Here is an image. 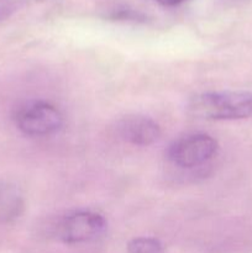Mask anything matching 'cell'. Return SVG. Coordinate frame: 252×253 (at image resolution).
Here are the masks:
<instances>
[{"label": "cell", "instance_id": "1", "mask_svg": "<svg viewBox=\"0 0 252 253\" xmlns=\"http://www.w3.org/2000/svg\"><path fill=\"white\" fill-rule=\"evenodd\" d=\"M188 111L197 119L212 121L252 118V91H208L193 96Z\"/></svg>", "mask_w": 252, "mask_h": 253}, {"label": "cell", "instance_id": "2", "mask_svg": "<svg viewBox=\"0 0 252 253\" xmlns=\"http://www.w3.org/2000/svg\"><path fill=\"white\" fill-rule=\"evenodd\" d=\"M14 123L27 136H48L61 130L63 115L57 106L43 100L21 104L14 113Z\"/></svg>", "mask_w": 252, "mask_h": 253}, {"label": "cell", "instance_id": "3", "mask_svg": "<svg viewBox=\"0 0 252 253\" xmlns=\"http://www.w3.org/2000/svg\"><path fill=\"white\" fill-rule=\"evenodd\" d=\"M106 230V220L94 211H76L66 215L56 226V237L63 244L76 245L98 240Z\"/></svg>", "mask_w": 252, "mask_h": 253}, {"label": "cell", "instance_id": "4", "mask_svg": "<svg viewBox=\"0 0 252 253\" xmlns=\"http://www.w3.org/2000/svg\"><path fill=\"white\" fill-rule=\"evenodd\" d=\"M217 142L207 133H190L169 145L167 157L180 168H194L208 162L215 156Z\"/></svg>", "mask_w": 252, "mask_h": 253}, {"label": "cell", "instance_id": "5", "mask_svg": "<svg viewBox=\"0 0 252 253\" xmlns=\"http://www.w3.org/2000/svg\"><path fill=\"white\" fill-rule=\"evenodd\" d=\"M120 138L133 146H150L161 137V126L151 118L143 115H127L116 124Z\"/></svg>", "mask_w": 252, "mask_h": 253}, {"label": "cell", "instance_id": "6", "mask_svg": "<svg viewBox=\"0 0 252 253\" xmlns=\"http://www.w3.org/2000/svg\"><path fill=\"white\" fill-rule=\"evenodd\" d=\"M24 198L16 185L0 182V224L16 220L24 211Z\"/></svg>", "mask_w": 252, "mask_h": 253}, {"label": "cell", "instance_id": "7", "mask_svg": "<svg viewBox=\"0 0 252 253\" xmlns=\"http://www.w3.org/2000/svg\"><path fill=\"white\" fill-rule=\"evenodd\" d=\"M128 253H162V242L155 237H136L127 244Z\"/></svg>", "mask_w": 252, "mask_h": 253}, {"label": "cell", "instance_id": "8", "mask_svg": "<svg viewBox=\"0 0 252 253\" xmlns=\"http://www.w3.org/2000/svg\"><path fill=\"white\" fill-rule=\"evenodd\" d=\"M29 0H0V22L11 17Z\"/></svg>", "mask_w": 252, "mask_h": 253}, {"label": "cell", "instance_id": "9", "mask_svg": "<svg viewBox=\"0 0 252 253\" xmlns=\"http://www.w3.org/2000/svg\"><path fill=\"white\" fill-rule=\"evenodd\" d=\"M111 17L115 20H126V21H145V16L140 12L132 11V10L128 9H124V10H119V11L114 12L111 15Z\"/></svg>", "mask_w": 252, "mask_h": 253}, {"label": "cell", "instance_id": "10", "mask_svg": "<svg viewBox=\"0 0 252 253\" xmlns=\"http://www.w3.org/2000/svg\"><path fill=\"white\" fill-rule=\"evenodd\" d=\"M158 4L163 5V6H175V5H179L182 2H184L185 0H156Z\"/></svg>", "mask_w": 252, "mask_h": 253}]
</instances>
